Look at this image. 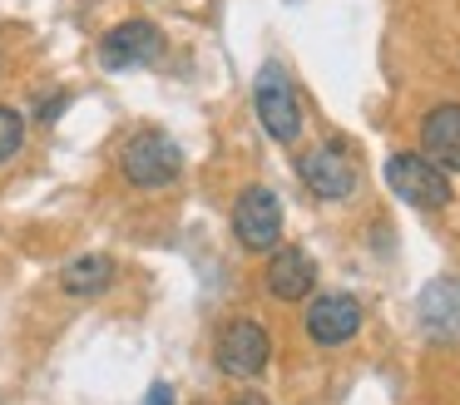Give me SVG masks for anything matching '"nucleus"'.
Listing matches in <instances>:
<instances>
[{
	"mask_svg": "<svg viewBox=\"0 0 460 405\" xmlns=\"http://www.w3.org/2000/svg\"><path fill=\"white\" fill-rule=\"evenodd\" d=\"M386 188L401 198V203L426 207V213H436V207L450 203L446 168L430 163L426 154H396V158H386Z\"/></svg>",
	"mask_w": 460,
	"mask_h": 405,
	"instance_id": "nucleus-1",
	"label": "nucleus"
},
{
	"mask_svg": "<svg viewBox=\"0 0 460 405\" xmlns=\"http://www.w3.org/2000/svg\"><path fill=\"white\" fill-rule=\"evenodd\" d=\"M252 104H258V119L278 144H292L302 134V109H297V89H292L288 69L268 65L258 75V89H252Z\"/></svg>",
	"mask_w": 460,
	"mask_h": 405,
	"instance_id": "nucleus-2",
	"label": "nucleus"
},
{
	"mask_svg": "<svg viewBox=\"0 0 460 405\" xmlns=\"http://www.w3.org/2000/svg\"><path fill=\"white\" fill-rule=\"evenodd\" d=\"M183 168L179 148H173L169 134H154V128H144V134L129 138V148H124V178H129L134 188H164L173 183Z\"/></svg>",
	"mask_w": 460,
	"mask_h": 405,
	"instance_id": "nucleus-3",
	"label": "nucleus"
},
{
	"mask_svg": "<svg viewBox=\"0 0 460 405\" xmlns=\"http://www.w3.org/2000/svg\"><path fill=\"white\" fill-rule=\"evenodd\" d=\"M233 233L248 252H272L282 237V203L272 188H248L233 207Z\"/></svg>",
	"mask_w": 460,
	"mask_h": 405,
	"instance_id": "nucleus-4",
	"label": "nucleus"
},
{
	"mask_svg": "<svg viewBox=\"0 0 460 405\" xmlns=\"http://www.w3.org/2000/svg\"><path fill=\"white\" fill-rule=\"evenodd\" d=\"M268 331H262L258 321H233L218 331V346H213V361H218L223 375H233V381H252V375L268 365Z\"/></svg>",
	"mask_w": 460,
	"mask_h": 405,
	"instance_id": "nucleus-5",
	"label": "nucleus"
},
{
	"mask_svg": "<svg viewBox=\"0 0 460 405\" xmlns=\"http://www.w3.org/2000/svg\"><path fill=\"white\" fill-rule=\"evenodd\" d=\"M297 173L317 198H332V203H337V198H347L351 188H357V158L341 144H317L312 154H302Z\"/></svg>",
	"mask_w": 460,
	"mask_h": 405,
	"instance_id": "nucleus-6",
	"label": "nucleus"
},
{
	"mask_svg": "<svg viewBox=\"0 0 460 405\" xmlns=\"http://www.w3.org/2000/svg\"><path fill=\"white\" fill-rule=\"evenodd\" d=\"M159 49H164V35L149 20H124V25H114L100 40V65L104 69H134V65H149Z\"/></svg>",
	"mask_w": 460,
	"mask_h": 405,
	"instance_id": "nucleus-7",
	"label": "nucleus"
},
{
	"mask_svg": "<svg viewBox=\"0 0 460 405\" xmlns=\"http://www.w3.org/2000/svg\"><path fill=\"white\" fill-rule=\"evenodd\" d=\"M361 331V302L347 292H327L307 306V336L317 346H341Z\"/></svg>",
	"mask_w": 460,
	"mask_h": 405,
	"instance_id": "nucleus-8",
	"label": "nucleus"
},
{
	"mask_svg": "<svg viewBox=\"0 0 460 405\" xmlns=\"http://www.w3.org/2000/svg\"><path fill=\"white\" fill-rule=\"evenodd\" d=\"M420 148L430 163H440L446 173H460V104H440L420 124Z\"/></svg>",
	"mask_w": 460,
	"mask_h": 405,
	"instance_id": "nucleus-9",
	"label": "nucleus"
},
{
	"mask_svg": "<svg viewBox=\"0 0 460 405\" xmlns=\"http://www.w3.org/2000/svg\"><path fill=\"white\" fill-rule=\"evenodd\" d=\"M312 282H317V267H312V257L302 252V247H278L268 262V292L282 296V302H302V296L312 292Z\"/></svg>",
	"mask_w": 460,
	"mask_h": 405,
	"instance_id": "nucleus-10",
	"label": "nucleus"
},
{
	"mask_svg": "<svg viewBox=\"0 0 460 405\" xmlns=\"http://www.w3.org/2000/svg\"><path fill=\"white\" fill-rule=\"evenodd\" d=\"M60 282H65V292H75V296H94V292H104V286L114 282V262L100 257V252H90V257H80V262L65 267Z\"/></svg>",
	"mask_w": 460,
	"mask_h": 405,
	"instance_id": "nucleus-11",
	"label": "nucleus"
},
{
	"mask_svg": "<svg viewBox=\"0 0 460 405\" xmlns=\"http://www.w3.org/2000/svg\"><path fill=\"white\" fill-rule=\"evenodd\" d=\"M21 144H25V124H21V114L0 104V163H11V158L21 154Z\"/></svg>",
	"mask_w": 460,
	"mask_h": 405,
	"instance_id": "nucleus-12",
	"label": "nucleus"
},
{
	"mask_svg": "<svg viewBox=\"0 0 460 405\" xmlns=\"http://www.w3.org/2000/svg\"><path fill=\"white\" fill-rule=\"evenodd\" d=\"M144 405H173V391L169 385H154V391L144 395Z\"/></svg>",
	"mask_w": 460,
	"mask_h": 405,
	"instance_id": "nucleus-13",
	"label": "nucleus"
},
{
	"mask_svg": "<svg viewBox=\"0 0 460 405\" xmlns=\"http://www.w3.org/2000/svg\"><path fill=\"white\" fill-rule=\"evenodd\" d=\"M233 405H268V401H262V395H252V391H243V395H238V401H233Z\"/></svg>",
	"mask_w": 460,
	"mask_h": 405,
	"instance_id": "nucleus-14",
	"label": "nucleus"
},
{
	"mask_svg": "<svg viewBox=\"0 0 460 405\" xmlns=\"http://www.w3.org/2000/svg\"><path fill=\"white\" fill-rule=\"evenodd\" d=\"M199 405H208V401H199Z\"/></svg>",
	"mask_w": 460,
	"mask_h": 405,
	"instance_id": "nucleus-15",
	"label": "nucleus"
}]
</instances>
